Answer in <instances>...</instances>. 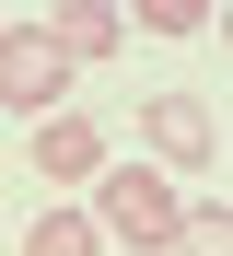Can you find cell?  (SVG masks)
Masks as SVG:
<instances>
[{
  "mask_svg": "<svg viewBox=\"0 0 233 256\" xmlns=\"http://www.w3.org/2000/svg\"><path fill=\"white\" fill-rule=\"evenodd\" d=\"M59 94H70L59 35H47V24H0V105H12V116H59Z\"/></svg>",
  "mask_w": 233,
  "mask_h": 256,
  "instance_id": "2",
  "label": "cell"
},
{
  "mask_svg": "<svg viewBox=\"0 0 233 256\" xmlns=\"http://www.w3.org/2000/svg\"><path fill=\"white\" fill-rule=\"evenodd\" d=\"M24 256H105V233H93V210H35Z\"/></svg>",
  "mask_w": 233,
  "mask_h": 256,
  "instance_id": "6",
  "label": "cell"
},
{
  "mask_svg": "<svg viewBox=\"0 0 233 256\" xmlns=\"http://www.w3.org/2000/svg\"><path fill=\"white\" fill-rule=\"evenodd\" d=\"M175 244H186V256H233V222H221V198H210V210H186V233H175Z\"/></svg>",
  "mask_w": 233,
  "mask_h": 256,
  "instance_id": "8",
  "label": "cell"
},
{
  "mask_svg": "<svg viewBox=\"0 0 233 256\" xmlns=\"http://www.w3.org/2000/svg\"><path fill=\"white\" fill-rule=\"evenodd\" d=\"M140 24L152 35H210V0H140Z\"/></svg>",
  "mask_w": 233,
  "mask_h": 256,
  "instance_id": "7",
  "label": "cell"
},
{
  "mask_svg": "<svg viewBox=\"0 0 233 256\" xmlns=\"http://www.w3.org/2000/svg\"><path fill=\"white\" fill-rule=\"evenodd\" d=\"M47 35H59V58L82 70V58H117L128 47V24L105 12V0H59V24H47Z\"/></svg>",
  "mask_w": 233,
  "mask_h": 256,
  "instance_id": "5",
  "label": "cell"
},
{
  "mask_svg": "<svg viewBox=\"0 0 233 256\" xmlns=\"http://www.w3.org/2000/svg\"><path fill=\"white\" fill-rule=\"evenodd\" d=\"M140 128H152V175H210L221 163V116H210V94H163V105H140Z\"/></svg>",
  "mask_w": 233,
  "mask_h": 256,
  "instance_id": "3",
  "label": "cell"
},
{
  "mask_svg": "<svg viewBox=\"0 0 233 256\" xmlns=\"http://www.w3.org/2000/svg\"><path fill=\"white\" fill-rule=\"evenodd\" d=\"M93 233H117V244H175L186 233V198H175V175H152V163H105L93 175Z\"/></svg>",
  "mask_w": 233,
  "mask_h": 256,
  "instance_id": "1",
  "label": "cell"
},
{
  "mask_svg": "<svg viewBox=\"0 0 233 256\" xmlns=\"http://www.w3.org/2000/svg\"><path fill=\"white\" fill-rule=\"evenodd\" d=\"M35 175L47 186H93L105 175V128L93 116H35Z\"/></svg>",
  "mask_w": 233,
  "mask_h": 256,
  "instance_id": "4",
  "label": "cell"
}]
</instances>
